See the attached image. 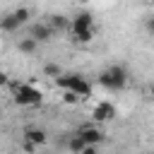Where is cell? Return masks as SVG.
Masks as SVG:
<instances>
[{
  "label": "cell",
  "instance_id": "obj_5",
  "mask_svg": "<svg viewBox=\"0 0 154 154\" xmlns=\"http://www.w3.org/2000/svg\"><path fill=\"white\" fill-rule=\"evenodd\" d=\"M91 118H94V125H101V123H108L116 118V106L111 101H99L94 108H91Z\"/></svg>",
  "mask_w": 154,
  "mask_h": 154
},
{
  "label": "cell",
  "instance_id": "obj_8",
  "mask_svg": "<svg viewBox=\"0 0 154 154\" xmlns=\"http://www.w3.org/2000/svg\"><path fill=\"white\" fill-rule=\"evenodd\" d=\"M51 36H53V31L48 29V24H34L29 31V38H34L36 43H46V41H51Z\"/></svg>",
  "mask_w": 154,
  "mask_h": 154
},
{
  "label": "cell",
  "instance_id": "obj_2",
  "mask_svg": "<svg viewBox=\"0 0 154 154\" xmlns=\"http://www.w3.org/2000/svg\"><path fill=\"white\" fill-rule=\"evenodd\" d=\"M12 87V99L17 106H41L43 101V91L34 84H26V82H10Z\"/></svg>",
  "mask_w": 154,
  "mask_h": 154
},
{
  "label": "cell",
  "instance_id": "obj_4",
  "mask_svg": "<svg viewBox=\"0 0 154 154\" xmlns=\"http://www.w3.org/2000/svg\"><path fill=\"white\" fill-rule=\"evenodd\" d=\"M77 137L84 142V144H91V147H99L101 142H103V130H101V125H94V123H89V125H82L79 130H77Z\"/></svg>",
  "mask_w": 154,
  "mask_h": 154
},
{
  "label": "cell",
  "instance_id": "obj_15",
  "mask_svg": "<svg viewBox=\"0 0 154 154\" xmlns=\"http://www.w3.org/2000/svg\"><path fill=\"white\" fill-rule=\"evenodd\" d=\"M82 149H84V142H82L77 135H72V137H70V152H72V154H79Z\"/></svg>",
  "mask_w": 154,
  "mask_h": 154
},
{
  "label": "cell",
  "instance_id": "obj_10",
  "mask_svg": "<svg viewBox=\"0 0 154 154\" xmlns=\"http://www.w3.org/2000/svg\"><path fill=\"white\" fill-rule=\"evenodd\" d=\"M17 51L24 53V55H34V53L38 51V43H36L34 38L26 36V38H19V41H17Z\"/></svg>",
  "mask_w": 154,
  "mask_h": 154
},
{
  "label": "cell",
  "instance_id": "obj_1",
  "mask_svg": "<svg viewBox=\"0 0 154 154\" xmlns=\"http://www.w3.org/2000/svg\"><path fill=\"white\" fill-rule=\"evenodd\" d=\"M55 84L63 89V91H72L77 99H87V96H91V82L84 77V75H75V72H70V75H60L58 79H55Z\"/></svg>",
  "mask_w": 154,
  "mask_h": 154
},
{
  "label": "cell",
  "instance_id": "obj_17",
  "mask_svg": "<svg viewBox=\"0 0 154 154\" xmlns=\"http://www.w3.org/2000/svg\"><path fill=\"white\" fill-rule=\"evenodd\" d=\"M79 154H99V147H91V144H84V149Z\"/></svg>",
  "mask_w": 154,
  "mask_h": 154
},
{
  "label": "cell",
  "instance_id": "obj_16",
  "mask_svg": "<svg viewBox=\"0 0 154 154\" xmlns=\"http://www.w3.org/2000/svg\"><path fill=\"white\" fill-rule=\"evenodd\" d=\"M77 101H79V99H77L72 91H63V103H67V106H75Z\"/></svg>",
  "mask_w": 154,
  "mask_h": 154
},
{
  "label": "cell",
  "instance_id": "obj_9",
  "mask_svg": "<svg viewBox=\"0 0 154 154\" xmlns=\"http://www.w3.org/2000/svg\"><path fill=\"white\" fill-rule=\"evenodd\" d=\"M67 26H70V19H67L65 14H51V17H48V29H51V31H55V29L63 31V29H67Z\"/></svg>",
  "mask_w": 154,
  "mask_h": 154
},
{
  "label": "cell",
  "instance_id": "obj_11",
  "mask_svg": "<svg viewBox=\"0 0 154 154\" xmlns=\"http://www.w3.org/2000/svg\"><path fill=\"white\" fill-rule=\"evenodd\" d=\"M94 36H96V31H94V29L72 31V41H77V43H91V41H94Z\"/></svg>",
  "mask_w": 154,
  "mask_h": 154
},
{
  "label": "cell",
  "instance_id": "obj_19",
  "mask_svg": "<svg viewBox=\"0 0 154 154\" xmlns=\"http://www.w3.org/2000/svg\"><path fill=\"white\" fill-rule=\"evenodd\" d=\"M0 118H2V108H0Z\"/></svg>",
  "mask_w": 154,
  "mask_h": 154
},
{
  "label": "cell",
  "instance_id": "obj_13",
  "mask_svg": "<svg viewBox=\"0 0 154 154\" xmlns=\"http://www.w3.org/2000/svg\"><path fill=\"white\" fill-rule=\"evenodd\" d=\"M43 75L58 79V77L63 75V70H60V65H55V63H46V65H43Z\"/></svg>",
  "mask_w": 154,
  "mask_h": 154
},
{
  "label": "cell",
  "instance_id": "obj_12",
  "mask_svg": "<svg viewBox=\"0 0 154 154\" xmlns=\"http://www.w3.org/2000/svg\"><path fill=\"white\" fill-rule=\"evenodd\" d=\"M22 24L14 19V14L10 12V14H5L2 19H0V29H5V31H14V29H19Z\"/></svg>",
  "mask_w": 154,
  "mask_h": 154
},
{
  "label": "cell",
  "instance_id": "obj_7",
  "mask_svg": "<svg viewBox=\"0 0 154 154\" xmlns=\"http://www.w3.org/2000/svg\"><path fill=\"white\" fill-rule=\"evenodd\" d=\"M24 142H29V144H34V147L46 144V130L36 128V125H29V128L24 130Z\"/></svg>",
  "mask_w": 154,
  "mask_h": 154
},
{
  "label": "cell",
  "instance_id": "obj_18",
  "mask_svg": "<svg viewBox=\"0 0 154 154\" xmlns=\"http://www.w3.org/2000/svg\"><path fill=\"white\" fill-rule=\"evenodd\" d=\"M5 84H10V77H7V72L0 70V87H5Z\"/></svg>",
  "mask_w": 154,
  "mask_h": 154
},
{
  "label": "cell",
  "instance_id": "obj_6",
  "mask_svg": "<svg viewBox=\"0 0 154 154\" xmlns=\"http://www.w3.org/2000/svg\"><path fill=\"white\" fill-rule=\"evenodd\" d=\"M70 29L72 31H84V29H94V17H91V12H87V10H82V12H77L72 19H70Z\"/></svg>",
  "mask_w": 154,
  "mask_h": 154
},
{
  "label": "cell",
  "instance_id": "obj_3",
  "mask_svg": "<svg viewBox=\"0 0 154 154\" xmlns=\"http://www.w3.org/2000/svg\"><path fill=\"white\" fill-rule=\"evenodd\" d=\"M99 84L106 87V89H111V91L123 89V87L128 84V72H125V67H123V65H111V67H106V70L99 75Z\"/></svg>",
  "mask_w": 154,
  "mask_h": 154
},
{
  "label": "cell",
  "instance_id": "obj_14",
  "mask_svg": "<svg viewBox=\"0 0 154 154\" xmlns=\"http://www.w3.org/2000/svg\"><path fill=\"white\" fill-rule=\"evenodd\" d=\"M12 14H14V19H17L19 24H24V22L31 17V10H29V7H17V10H12Z\"/></svg>",
  "mask_w": 154,
  "mask_h": 154
}]
</instances>
